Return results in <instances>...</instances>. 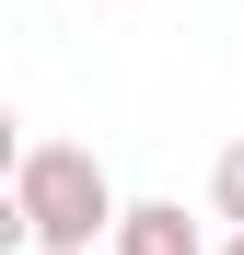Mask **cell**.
I'll list each match as a JSON object with an SVG mask.
<instances>
[{
  "mask_svg": "<svg viewBox=\"0 0 244 255\" xmlns=\"http://www.w3.org/2000/svg\"><path fill=\"white\" fill-rule=\"evenodd\" d=\"M0 255H35V221H23V197L0 186Z\"/></svg>",
  "mask_w": 244,
  "mask_h": 255,
  "instance_id": "277c9868",
  "label": "cell"
},
{
  "mask_svg": "<svg viewBox=\"0 0 244 255\" xmlns=\"http://www.w3.org/2000/svg\"><path fill=\"white\" fill-rule=\"evenodd\" d=\"M12 197H23V221H35V244H105L116 232V174L81 139H35L23 162H12Z\"/></svg>",
  "mask_w": 244,
  "mask_h": 255,
  "instance_id": "6da1fadb",
  "label": "cell"
},
{
  "mask_svg": "<svg viewBox=\"0 0 244 255\" xmlns=\"http://www.w3.org/2000/svg\"><path fill=\"white\" fill-rule=\"evenodd\" d=\"M210 221H244V139H221L210 162Z\"/></svg>",
  "mask_w": 244,
  "mask_h": 255,
  "instance_id": "3957f363",
  "label": "cell"
},
{
  "mask_svg": "<svg viewBox=\"0 0 244 255\" xmlns=\"http://www.w3.org/2000/svg\"><path fill=\"white\" fill-rule=\"evenodd\" d=\"M23 151H35V139H23V116L0 105V186H12V162H23Z\"/></svg>",
  "mask_w": 244,
  "mask_h": 255,
  "instance_id": "5b68a950",
  "label": "cell"
},
{
  "mask_svg": "<svg viewBox=\"0 0 244 255\" xmlns=\"http://www.w3.org/2000/svg\"><path fill=\"white\" fill-rule=\"evenodd\" d=\"M105 255H210V232H198L175 197H128L116 232H105Z\"/></svg>",
  "mask_w": 244,
  "mask_h": 255,
  "instance_id": "7a4b0ae2",
  "label": "cell"
},
{
  "mask_svg": "<svg viewBox=\"0 0 244 255\" xmlns=\"http://www.w3.org/2000/svg\"><path fill=\"white\" fill-rule=\"evenodd\" d=\"M35 255H93V244H35Z\"/></svg>",
  "mask_w": 244,
  "mask_h": 255,
  "instance_id": "52a82bcc",
  "label": "cell"
},
{
  "mask_svg": "<svg viewBox=\"0 0 244 255\" xmlns=\"http://www.w3.org/2000/svg\"><path fill=\"white\" fill-rule=\"evenodd\" d=\"M210 255H244V221H233V232H221V244H210Z\"/></svg>",
  "mask_w": 244,
  "mask_h": 255,
  "instance_id": "8992f818",
  "label": "cell"
}]
</instances>
